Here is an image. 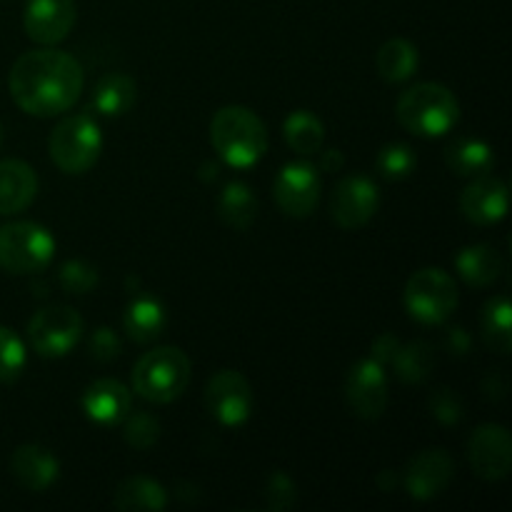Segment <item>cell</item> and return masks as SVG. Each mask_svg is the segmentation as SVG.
<instances>
[{
    "label": "cell",
    "instance_id": "obj_33",
    "mask_svg": "<svg viewBox=\"0 0 512 512\" xmlns=\"http://www.w3.org/2000/svg\"><path fill=\"white\" fill-rule=\"evenodd\" d=\"M125 425V443L133 445L135 450H148L158 443L160 423L150 413H133L123 420Z\"/></svg>",
    "mask_w": 512,
    "mask_h": 512
},
{
    "label": "cell",
    "instance_id": "obj_4",
    "mask_svg": "<svg viewBox=\"0 0 512 512\" xmlns=\"http://www.w3.org/2000/svg\"><path fill=\"white\" fill-rule=\"evenodd\" d=\"M190 383V360L180 348L165 345L145 353L133 370V388L150 403L168 405L185 393Z\"/></svg>",
    "mask_w": 512,
    "mask_h": 512
},
{
    "label": "cell",
    "instance_id": "obj_40",
    "mask_svg": "<svg viewBox=\"0 0 512 512\" xmlns=\"http://www.w3.org/2000/svg\"><path fill=\"white\" fill-rule=\"evenodd\" d=\"M0 140H3V125H0Z\"/></svg>",
    "mask_w": 512,
    "mask_h": 512
},
{
    "label": "cell",
    "instance_id": "obj_15",
    "mask_svg": "<svg viewBox=\"0 0 512 512\" xmlns=\"http://www.w3.org/2000/svg\"><path fill=\"white\" fill-rule=\"evenodd\" d=\"M455 463L443 448H430L415 455L405 468V490L415 500H433L450 485Z\"/></svg>",
    "mask_w": 512,
    "mask_h": 512
},
{
    "label": "cell",
    "instance_id": "obj_24",
    "mask_svg": "<svg viewBox=\"0 0 512 512\" xmlns=\"http://www.w3.org/2000/svg\"><path fill=\"white\" fill-rule=\"evenodd\" d=\"M113 505L118 510H165L168 505V493L160 483L155 480L143 478V475H135V478H125L123 483L115 488Z\"/></svg>",
    "mask_w": 512,
    "mask_h": 512
},
{
    "label": "cell",
    "instance_id": "obj_8",
    "mask_svg": "<svg viewBox=\"0 0 512 512\" xmlns=\"http://www.w3.org/2000/svg\"><path fill=\"white\" fill-rule=\"evenodd\" d=\"M28 338L40 358H63L83 338V318L68 305H48L28 323Z\"/></svg>",
    "mask_w": 512,
    "mask_h": 512
},
{
    "label": "cell",
    "instance_id": "obj_16",
    "mask_svg": "<svg viewBox=\"0 0 512 512\" xmlns=\"http://www.w3.org/2000/svg\"><path fill=\"white\" fill-rule=\"evenodd\" d=\"M460 210L475 225H495L508 215V185L493 175H478L460 195Z\"/></svg>",
    "mask_w": 512,
    "mask_h": 512
},
{
    "label": "cell",
    "instance_id": "obj_14",
    "mask_svg": "<svg viewBox=\"0 0 512 512\" xmlns=\"http://www.w3.org/2000/svg\"><path fill=\"white\" fill-rule=\"evenodd\" d=\"M23 25L35 43H63L75 25V0H28Z\"/></svg>",
    "mask_w": 512,
    "mask_h": 512
},
{
    "label": "cell",
    "instance_id": "obj_31",
    "mask_svg": "<svg viewBox=\"0 0 512 512\" xmlns=\"http://www.w3.org/2000/svg\"><path fill=\"white\" fill-rule=\"evenodd\" d=\"M25 368V345L10 328L0 325V383H15Z\"/></svg>",
    "mask_w": 512,
    "mask_h": 512
},
{
    "label": "cell",
    "instance_id": "obj_28",
    "mask_svg": "<svg viewBox=\"0 0 512 512\" xmlns=\"http://www.w3.org/2000/svg\"><path fill=\"white\" fill-rule=\"evenodd\" d=\"M483 338L495 353L508 355L512 350V305L505 295L488 300V305L483 308Z\"/></svg>",
    "mask_w": 512,
    "mask_h": 512
},
{
    "label": "cell",
    "instance_id": "obj_2",
    "mask_svg": "<svg viewBox=\"0 0 512 512\" xmlns=\"http://www.w3.org/2000/svg\"><path fill=\"white\" fill-rule=\"evenodd\" d=\"M210 143L233 168H253L268 150V128L253 110L243 105H225L213 115Z\"/></svg>",
    "mask_w": 512,
    "mask_h": 512
},
{
    "label": "cell",
    "instance_id": "obj_7",
    "mask_svg": "<svg viewBox=\"0 0 512 512\" xmlns=\"http://www.w3.org/2000/svg\"><path fill=\"white\" fill-rule=\"evenodd\" d=\"M405 308L423 325H440L458 308V285L443 268H423L405 285Z\"/></svg>",
    "mask_w": 512,
    "mask_h": 512
},
{
    "label": "cell",
    "instance_id": "obj_6",
    "mask_svg": "<svg viewBox=\"0 0 512 512\" xmlns=\"http://www.w3.org/2000/svg\"><path fill=\"white\" fill-rule=\"evenodd\" d=\"M55 238L38 223L18 220L0 225V270L13 275L38 273L53 260Z\"/></svg>",
    "mask_w": 512,
    "mask_h": 512
},
{
    "label": "cell",
    "instance_id": "obj_38",
    "mask_svg": "<svg viewBox=\"0 0 512 512\" xmlns=\"http://www.w3.org/2000/svg\"><path fill=\"white\" fill-rule=\"evenodd\" d=\"M345 158L340 150H328V153L323 155V160H320V168L325 170V173H335V170L343 168Z\"/></svg>",
    "mask_w": 512,
    "mask_h": 512
},
{
    "label": "cell",
    "instance_id": "obj_35",
    "mask_svg": "<svg viewBox=\"0 0 512 512\" xmlns=\"http://www.w3.org/2000/svg\"><path fill=\"white\" fill-rule=\"evenodd\" d=\"M88 350L98 363H110V360H115L120 355L123 343H120L118 333H113L110 328H98L93 335H90Z\"/></svg>",
    "mask_w": 512,
    "mask_h": 512
},
{
    "label": "cell",
    "instance_id": "obj_12",
    "mask_svg": "<svg viewBox=\"0 0 512 512\" xmlns=\"http://www.w3.org/2000/svg\"><path fill=\"white\" fill-rule=\"evenodd\" d=\"M345 398L350 410L363 420H378L388 405V378L378 360H360L348 375Z\"/></svg>",
    "mask_w": 512,
    "mask_h": 512
},
{
    "label": "cell",
    "instance_id": "obj_17",
    "mask_svg": "<svg viewBox=\"0 0 512 512\" xmlns=\"http://www.w3.org/2000/svg\"><path fill=\"white\" fill-rule=\"evenodd\" d=\"M130 390L120 380L103 378L95 380L83 395V410L88 420H93L100 428H115L130 415Z\"/></svg>",
    "mask_w": 512,
    "mask_h": 512
},
{
    "label": "cell",
    "instance_id": "obj_25",
    "mask_svg": "<svg viewBox=\"0 0 512 512\" xmlns=\"http://www.w3.org/2000/svg\"><path fill=\"white\" fill-rule=\"evenodd\" d=\"M283 135L285 143L295 150L303 158H310V155L320 153L325 140V128L320 123V118L310 110H295L285 118L283 123Z\"/></svg>",
    "mask_w": 512,
    "mask_h": 512
},
{
    "label": "cell",
    "instance_id": "obj_30",
    "mask_svg": "<svg viewBox=\"0 0 512 512\" xmlns=\"http://www.w3.org/2000/svg\"><path fill=\"white\" fill-rule=\"evenodd\" d=\"M378 173L388 180H403L413 173L415 168V150L405 143H388L380 148L378 160Z\"/></svg>",
    "mask_w": 512,
    "mask_h": 512
},
{
    "label": "cell",
    "instance_id": "obj_1",
    "mask_svg": "<svg viewBox=\"0 0 512 512\" xmlns=\"http://www.w3.org/2000/svg\"><path fill=\"white\" fill-rule=\"evenodd\" d=\"M83 65L55 48L28 50L13 63L8 88L20 110L35 118H53L73 108L83 93Z\"/></svg>",
    "mask_w": 512,
    "mask_h": 512
},
{
    "label": "cell",
    "instance_id": "obj_37",
    "mask_svg": "<svg viewBox=\"0 0 512 512\" xmlns=\"http://www.w3.org/2000/svg\"><path fill=\"white\" fill-rule=\"evenodd\" d=\"M398 348H400L398 338H393V335H390V333H385V335H380L378 340H375L373 355H370V358L378 360V363L385 368V365H388V363H393V358H395V353H398Z\"/></svg>",
    "mask_w": 512,
    "mask_h": 512
},
{
    "label": "cell",
    "instance_id": "obj_26",
    "mask_svg": "<svg viewBox=\"0 0 512 512\" xmlns=\"http://www.w3.org/2000/svg\"><path fill=\"white\" fill-rule=\"evenodd\" d=\"M378 73L388 83H403L418 70V48L405 38H393L378 50Z\"/></svg>",
    "mask_w": 512,
    "mask_h": 512
},
{
    "label": "cell",
    "instance_id": "obj_27",
    "mask_svg": "<svg viewBox=\"0 0 512 512\" xmlns=\"http://www.w3.org/2000/svg\"><path fill=\"white\" fill-rule=\"evenodd\" d=\"M218 215L230 228H250L255 215H258V198H255V193L245 183H228L223 193H220Z\"/></svg>",
    "mask_w": 512,
    "mask_h": 512
},
{
    "label": "cell",
    "instance_id": "obj_3",
    "mask_svg": "<svg viewBox=\"0 0 512 512\" xmlns=\"http://www.w3.org/2000/svg\"><path fill=\"white\" fill-rule=\"evenodd\" d=\"M400 125L420 138H440L450 133L460 118L458 98L440 83H418L398 98Z\"/></svg>",
    "mask_w": 512,
    "mask_h": 512
},
{
    "label": "cell",
    "instance_id": "obj_23",
    "mask_svg": "<svg viewBox=\"0 0 512 512\" xmlns=\"http://www.w3.org/2000/svg\"><path fill=\"white\" fill-rule=\"evenodd\" d=\"M93 105L105 118H120L135 105V80L125 73H108L93 90Z\"/></svg>",
    "mask_w": 512,
    "mask_h": 512
},
{
    "label": "cell",
    "instance_id": "obj_34",
    "mask_svg": "<svg viewBox=\"0 0 512 512\" xmlns=\"http://www.w3.org/2000/svg\"><path fill=\"white\" fill-rule=\"evenodd\" d=\"M430 410H433V415L443 425H458L460 420H463V403H460L458 395L448 388L435 390L433 398H430Z\"/></svg>",
    "mask_w": 512,
    "mask_h": 512
},
{
    "label": "cell",
    "instance_id": "obj_22",
    "mask_svg": "<svg viewBox=\"0 0 512 512\" xmlns=\"http://www.w3.org/2000/svg\"><path fill=\"white\" fill-rule=\"evenodd\" d=\"M445 163L460 178H478L493 168L495 155L485 140L458 138L445 148Z\"/></svg>",
    "mask_w": 512,
    "mask_h": 512
},
{
    "label": "cell",
    "instance_id": "obj_36",
    "mask_svg": "<svg viewBox=\"0 0 512 512\" xmlns=\"http://www.w3.org/2000/svg\"><path fill=\"white\" fill-rule=\"evenodd\" d=\"M268 508L288 510L295 503V485L285 473H273L268 483Z\"/></svg>",
    "mask_w": 512,
    "mask_h": 512
},
{
    "label": "cell",
    "instance_id": "obj_10",
    "mask_svg": "<svg viewBox=\"0 0 512 512\" xmlns=\"http://www.w3.org/2000/svg\"><path fill=\"white\" fill-rule=\"evenodd\" d=\"M205 408L218 423L238 428L253 413V388L238 370H220L208 380Z\"/></svg>",
    "mask_w": 512,
    "mask_h": 512
},
{
    "label": "cell",
    "instance_id": "obj_18",
    "mask_svg": "<svg viewBox=\"0 0 512 512\" xmlns=\"http://www.w3.org/2000/svg\"><path fill=\"white\" fill-rule=\"evenodd\" d=\"M10 470H13L15 480L23 485L25 490H33V493H43L50 485L58 480L60 463L48 448L43 445H20L18 450L10 458Z\"/></svg>",
    "mask_w": 512,
    "mask_h": 512
},
{
    "label": "cell",
    "instance_id": "obj_39",
    "mask_svg": "<svg viewBox=\"0 0 512 512\" xmlns=\"http://www.w3.org/2000/svg\"><path fill=\"white\" fill-rule=\"evenodd\" d=\"M450 345H453V350H455V353H460V355H463L465 350H468V335H465V330L455 328L453 333H450Z\"/></svg>",
    "mask_w": 512,
    "mask_h": 512
},
{
    "label": "cell",
    "instance_id": "obj_11",
    "mask_svg": "<svg viewBox=\"0 0 512 512\" xmlns=\"http://www.w3.org/2000/svg\"><path fill=\"white\" fill-rule=\"evenodd\" d=\"M380 208L378 185L365 175H348L335 185L330 218L343 230H358L375 218Z\"/></svg>",
    "mask_w": 512,
    "mask_h": 512
},
{
    "label": "cell",
    "instance_id": "obj_5",
    "mask_svg": "<svg viewBox=\"0 0 512 512\" xmlns=\"http://www.w3.org/2000/svg\"><path fill=\"white\" fill-rule=\"evenodd\" d=\"M50 160L68 175H83L98 163L103 133L93 115H68L55 125L48 140Z\"/></svg>",
    "mask_w": 512,
    "mask_h": 512
},
{
    "label": "cell",
    "instance_id": "obj_13",
    "mask_svg": "<svg viewBox=\"0 0 512 512\" xmlns=\"http://www.w3.org/2000/svg\"><path fill=\"white\" fill-rule=\"evenodd\" d=\"M470 465L483 480L498 483L510 475L512 440L503 425H480L470 438Z\"/></svg>",
    "mask_w": 512,
    "mask_h": 512
},
{
    "label": "cell",
    "instance_id": "obj_29",
    "mask_svg": "<svg viewBox=\"0 0 512 512\" xmlns=\"http://www.w3.org/2000/svg\"><path fill=\"white\" fill-rule=\"evenodd\" d=\"M395 365V375H398L403 383H423L425 378L430 375L435 365V350L433 345L428 343H410V345H400L398 353L393 358Z\"/></svg>",
    "mask_w": 512,
    "mask_h": 512
},
{
    "label": "cell",
    "instance_id": "obj_19",
    "mask_svg": "<svg viewBox=\"0 0 512 512\" xmlns=\"http://www.w3.org/2000/svg\"><path fill=\"white\" fill-rule=\"evenodd\" d=\"M38 195V175L23 160H0V215L23 213Z\"/></svg>",
    "mask_w": 512,
    "mask_h": 512
},
{
    "label": "cell",
    "instance_id": "obj_20",
    "mask_svg": "<svg viewBox=\"0 0 512 512\" xmlns=\"http://www.w3.org/2000/svg\"><path fill=\"white\" fill-rule=\"evenodd\" d=\"M165 323H168L165 308L160 305V300L150 298V295H140V298H135L125 308V333H128L130 340H135L140 345L153 343L155 338H160L165 330Z\"/></svg>",
    "mask_w": 512,
    "mask_h": 512
},
{
    "label": "cell",
    "instance_id": "obj_9",
    "mask_svg": "<svg viewBox=\"0 0 512 512\" xmlns=\"http://www.w3.org/2000/svg\"><path fill=\"white\" fill-rule=\"evenodd\" d=\"M320 173L315 165L305 163V160H295L280 168L275 175L273 195L278 208L283 210L288 218H308L320 200Z\"/></svg>",
    "mask_w": 512,
    "mask_h": 512
},
{
    "label": "cell",
    "instance_id": "obj_32",
    "mask_svg": "<svg viewBox=\"0 0 512 512\" xmlns=\"http://www.w3.org/2000/svg\"><path fill=\"white\" fill-rule=\"evenodd\" d=\"M60 288L70 295H88L98 288V270L85 260H68L58 273Z\"/></svg>",
    "mask_w": 512,
    "mask_h": 512
},
{
    "label": "cell",
    "instance_id": "obj_21",
    "mask_svg": "<svg viewBox=\"0 0 512 512\" xmlns=\"http://www.w3.org/2000/svg\"><path fill=\"white\" fill-rule=\"evenodd\" d=\"M455 268L465 283L473 288H485L503 273V258L493 245H468L455 255Z\"/></svg>",
    "mask_w": 512,
    "mask_h": 512
}]
</instances>
